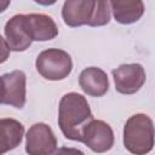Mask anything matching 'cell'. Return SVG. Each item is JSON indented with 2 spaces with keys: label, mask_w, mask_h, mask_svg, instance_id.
Returning <instances> with one entry per match:
<instances>
[{
  "label": "cell",
  "mask_w": 155,
  "mask_h": 155,
  "mask_svg": "<svg viewBox=\"0 0 155 155\" xmlns=\"http://www.w3.org/2000/svg\"><path fill=\"white\" fill-rule=\"evenodd\" d=\"M93 119L87 99L78 93H65L58 105V126L67 139L81 142L82 130Z\"/></svg>",
  "instance_id": "6da1fadb"
},
{
  "label": "cell",
  "mask_w": 155,
  "mask_h": 155,
  "mask_svg": "<svg viewBox=\"0 0 155 155\" xmlns=\"http://www.w3.org/2000/svg\"><path fill=\"white\" fill-rule=\"evenodd\" d=\"M62 18L68 27H103L110 22L109 0H65Z\"/></svg>",
  "instance_id": "7a4b0ae2"
},
{
  "label": "cell",
  "mask_w": 155,
  "mask_h": 155,
  "mask_svg": "<svg viewBox=\"0 0 155 155\" xmlns=\"http://www.w3.org/2000/svg\"><path fill=\"white\" fill-rule=\"evenodd\" d=\"M124 147L132 154L144 155L154 147V124L149 115L138 113L128 117L124 126Z\"/></svg>",
  "instance_id": "3957f363"
},
{
  "label": "cell",
  "mask_w": 155,
  "mask_h": 155,
  "mask_svg": "<svg viewBox=\"0 0 155 155\" xmlns=\"http://www.w3.org/2000/svg\"><path fill=\"white\" fill-rule=\"evenodd\" d=\"M38 73L46 80L59 81L68 78L73 69V61L68 52L61 48H47L39 53L35 61Z\"/></svg>",
  "instance_id": "277c9868"
},
{
  "label": "cell",
  "mask_w": 155,
  "mask_h": 155,
  "mask_svg": "<svg viewBox=\"0 0 155 155\" xmlns=\"http://www.w3.org/2000/svg\"><path fill=\"white\" fill-rule=\"evenodd\" d=\"M57 150V139L45 122H36L25 134V153L29 155H51Z\"/></svg>",
  "instance_id": "5b68a950"
},
{
  "label": "cell",
  "mask_w": 155,
  "mask_h": 155,
  "mask_svg": "<svg viewBox=\"0 0 155 155\" xmlns=\"http://www.w3.org/2000/svg\"><path fill=\"white\" fill-rule=\"evenodd\" d=\"M114 132L109 124L103 120H90L82 130L81 143L94 153L109 151L114 145Z\"/></svg>",
  "instance_id": "8992f818"
},
{
  "label": "cell",
  "mask_w": 155,
  "mask_h": 155,
  "mask_svg": "<svg viewBox=\"0 0 155 155\" xmlns=\"http://www.w3.org/2000/svg\"><path fill=\"white\" fill-rule=\"evenodd\" d=\"M115 90L121 94H133L138 92L147 80L145 69L139 63L121 64L111 71Z\"/></svg>",
  "instance_id": "52a82bcc"
},
{
  "label": "cell",
  "mask_w": 155,
  "mask_h": 155,
  "mask_svg": "<svg viewBox=\"0 0 155 155\" xmlns=\"http://www.w3.org/2000/svg\"><path fill=\"white\" fill-rule=\"evenodd\" d=\"M2 102L1 104L22 109L27 99V76L23 70H13L1 76Z\"/></svg>",
  "instance_id": "ba28073f"
},
{
  "label": "cell",
  "mask_w": 155,
  "mask_h": 155,
  "mask_svg": "<svg viewBox=\"0 0 155 155\" xmlns=\"http://www.w3.org/2000/svg\"><path fill=\"white\" fill-rule=\"evenodd\" d=\"M24 25L31 41H48L58 35L56 22L45 13L24 15Z\"/></svg>",
  "instance_id": "9c48e42d"
},
{
  "label": "cell",
  "mask_w": 155,
  "mask_h": 155,
  "mask_svg": "<svg viewBox=\"0 0 155 155\" xmlns=\"http://www.w3.org/2000/svg\"><path fill=\"white\" fill-rule=\"evenodd\" d=\"M79 86L90 97H102L109 90V79L103 69L88 67L80 73Z\"/></svg>",
  "instance_id": "30bf717a"
},
{
  "label": "cell",
  "mask_w": 155,
  "mask_h": 155,
  "mask_svg": "<svg viewBox=\"0 0 155 155\" xmlns=\"http://www.w3.org/2000/svg\"><path fill=\"white\" fill-rule=\"evenodd\" d=\"M4 31L10 50L13 52H23L27 48H29V46L33 42L25 30L24 15L22 13L12 16L6 22Z\"/></svg>",
  "instance_id": "8fae6325"
},
{
  "label": "cell",
  "mask_w": 155,
  "mask_h": 155,
  "mask_svg": "<svg viewBox=\"0 0 155 155\" xmlns=\"http://www.w3.org/2000/svg\"><path fill=\"white\" fill-rule=\"evenodd\" d=\"M109 5L115 21L120 24L138 22L145 11L143 0H109Z\"/></svg>",
  "instance_id": "7c38bea8"
},
{
  "label": "cell",
  "mask_w": 155,
  "mask_h": 155,
  "mask_svg": "<svg viewBox=\"0 0 155 155\" xmlns=\"http://www.w3.org/2000/svg\"><path fill=\"white\" fill-rule=\"evenodd\" d=\"M24 126L16 119H0V155L16 149L23 140Z\"/></svg>",
  "instance_id": "4fadbf2b"
},
{
  "label": "cell",
  "mask_w": 155,
  "mask_h": 155,
  "mask_svg": "<svg viewBox=\"0 0 155 155\" xmlns=\"http://www.w3.org/2000/svg\"><path fill=\"white\" fill-rule=\"evenodd\" d=\"M10 52H11V50H10V46L6 41V39H4L0 35V64L5 63L8 59Z\"/></svg>",
  "instance_id": "5bb4252c"
},
{
  "label": "cell",
  "mask_w": 155,
  "mask_h": 155,
  "mask_svg": "<svg viewBox=\"0 0 155 155\" xmlns=\"http://www.w3.org/2000/svg\"><path fill=\"white\" fill-rule=\"evenodd\" d=\"M34 1L41 6H51L57 2V0H34Z\"/></svg>",
  "instance_id": "9a60e30c"
},
{
  "label": "cell",
  "mask_w": 155,
  "mask_h": 155,
  "mask_svg": "<svg viewBox=\"0 0 155 155\" xmlns=\"http://www.w3.org/2000/svg\"><path fill=\"white\" fill-rule=\"evenodd\" d=\"M10 4H11V0H0V13L6 11L7 7L10 6Z\"/></svg>",
  "instance_id": "2e32d148"
},
{
  "label": "cell",
  "mask_w": 155,
  "mask_h": 155,
  "mask_svg": "<svg viewBox=\"0 0 155 155\" xmlns=\"http://www.w3.org/2000/svg\"><path fill=\"white\" fill-rule=\"evenodd\" d=\"M2 102V80H1V76H0V104Z\"/></svg>",
  "instance_id": "e0dca14e"
}]
</instances>
